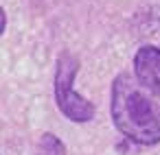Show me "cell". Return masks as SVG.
<instances>
[{
    "instance_id": "6da1fadb",
    "label": "cell",
    "mask_w": 160,
    "mask_h": 155,
    "mask_svg": "<svg viewBox=\"0 0 160 155\" xmlns=\"http://www.w3.org/2000/svg\"><path fill=\"white\" fill-rule=\"evenodd\" d=\"M110 114L114 127L129 142L140 146L160 142V96L142 87L136 77L116 74L110 90Z\"/></svg>"
},
{
    "instance_id": "7a4b0ae2",
    "label": "cell",
    "mask_w": 160,
    "mask_h": 155,
    "mask_svg": "<svg viewBox=\"0 0 160 155\" xmlns=\"http://www.w3.org/2000/svg\"><path fill=\"white\" fill-rule=\"evenodd\" d=\"M79 72V61L70 53H62L57 57L55 66V79H53V92H55V103L59 111L72 120V122H88L94 118L97 107L90 103L83 94L77 92L75 87V77Z\"/></svg>"
},
{
    "instance_id": "3957f363",
    "label": "cell",
    "mask_w": 160,
    "mask_h": 155,
    "mask_svg": "<svg viewBox=\"0 0 160 155\" xmlns=\"http://www.w3.org/2000/svg\"><path fill=\"white\" fill-rule=\"evenodd\" d=\"M134 77L151 94L160 96V46H142L134 55Z\"/></svg>"
},
{
    "instance_id": "277c9868",
    "label": "cell",
    "mask_w": 160,
    "mask_h": 155,
    "mask_svg": "<svg viewBox=\"0 0 160 155\" xmlns=\"http://www.w3.org/2000/svg\"><path fill=\"white\" fill-rule=\"evenodd\" d=\"M38 155H66V146L57 135L44 133L40 140V146H38Z\"/></svg>"
},
{
    "instance_id": "5b68a950",
    "label": "cell",
    "mask_w": 160,
    "mask_h": 155,
    "mask_svg": "<svg viewBox=\"0 0 160 155\" xmlns=\"http://www.w3.org/2000/svg\"><path fill=\"white\" fill-rule=\"evenodd\" d=\"M5 24H7V13L2 9V11H0V33H5Z\"/></svg>"
}]
</instances>
